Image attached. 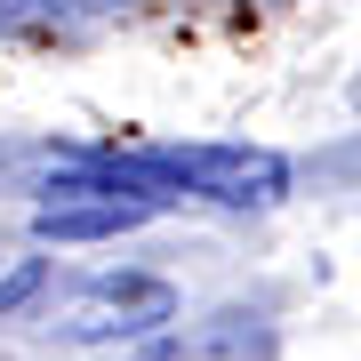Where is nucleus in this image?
<instances>
[{"instance_id":"f257e3e1","label":"nucleus","mask_w":361,"mask_h":361,"mask_svg":"<svg viewBox=\"0 0 361 361\" xmlns=\"http://www.w3.org/2000/svg\"><path fill=\"white\" fill-rule=\"evenodd\" d=\"M145 217H153V201L121 193V185L89 177V169H65L56 201L32 209V241H113V233H137Z\"/></svg>"},{"instance_id":"f03ea898","label":"nucleus","mask_w":361,"mask_h":361,"mask_svg":"<svg viewBox=\"0 0 361 361\" xmlns=\"http://www.w3.org/2000/svg\"><path fill=\"white\" fill-rule=\"evenodd\" d=\"M177 313V297H169V281H145V273H113V281H89L73 305L65 337H89V345H104V337H137Z\"/></svg>"},{"instance_id":"7ed1b4c3","label":"nucleus","mask_w":361,"mask_h":361,"mask_svg":"<svg viewBox=\"0 0 361 361\" xmlns=\"http://www.w3.org/2000/svg\"><path fill=\"white\" fill-rule=\"evenodd\" d=\"M80 0H0V32H49V25H73Z\"/></svg>"},{"instance_id":"20e7f679","label":"nucleus","mask_w":361,"mask_h":361,"mask_svg":"<svg viewBox=\"0 0 361 361\" xmlns=\"http://www.w3.org/2000/svg\"><path fill=\"white\" fill-rule=\"evenodd\" d=\"M40 281H49V257H25L8 273V281H0V313H16V305H32L40 297Z\"/></svg>"},{"instance_id":"39448f33","label":"nucleus","mask_w":361,"mask_h":361,"mask_svg":"<svg viewBox=\"0 0 361 361\" xmlns=\"http://www.w3.org/2000/svg\"><path fill=\"white\" fill-rule=\"evenodd\" d=\"M80 8H129V0H80Z\"/></svg>"},{"instance_id":"423d86ee","label":"nucleus","mask_w":361,"mask_h":361,"mask_svg":"<svg viewBox=\"0 0 361 361\" xmlns=\"http://www.w3.org/2000/svg\"><path fill=\"white\" fill-rule=\"evenodd\" d=\"M353 104H361V89H353Z\"/></svg>"}]
</instances>
